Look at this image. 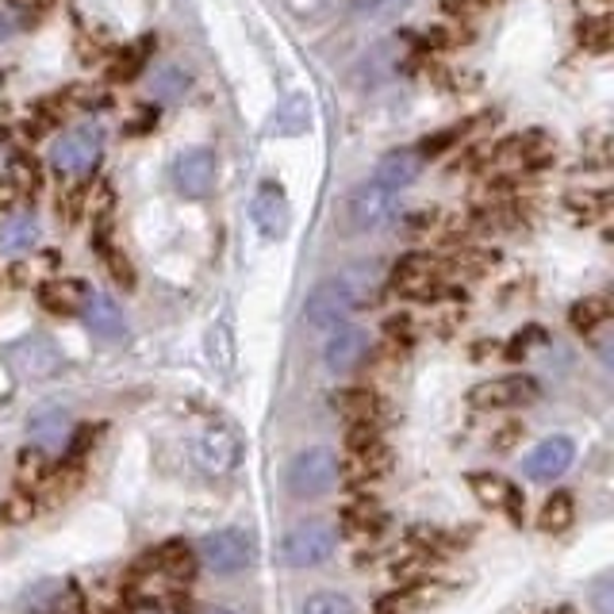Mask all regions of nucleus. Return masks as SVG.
Segmentation results:
<instances>
[{
    "mask_svg": "<svg viewBox=\"0 0 614 614\" xmlns=\"http://www.w3.org/2000/svg\"><path fill=\"white\" fill-rule=\"evenodd\" d=\"M380 284H384V269L377 261L369 266H354L346 273L331 277V281L315 284V292L304 300L308 326H342V319L357 308H369L380 300Z\"/></svg>",
    "mask_w": 614,
    "mask_h": 614,
    "instance_id": "1",
    "label": "nucleus"
},
{
    "mask_svg": "<svg viewBox=\"0 0 614 614\" xmlns=\"http://www.w3.org/2000/svg\"><path fill=\"white\" fill-rule=\"evenodd\" d=\"M192 454H197V465L208 472V477H231V472L243 465L246 446H243V434H238V426L215 418V423H208L204 431L197 434V442H192Z\"/></svg>",
    "mask_w": 614,
    "mask_h": 614,
    "instance_id": "2",
    "label": "nucleus"
},
{
    "mask_svg": "<svg viewBox=\"0 0 614 614\" xmlns=\"http://www.w3.org/2000/svg\"><path fill=\"white\" fill-rule=\"evenodd\" d=\"M342 477V465L334 457V449L326 446H311L304 454H297L289 461V492L300 495V500H319L326 495Z\"/></svg>",
    "mask_w": 614,
    "mask_h": 614,
    "instance_id": "3",
    "label": "nucleus"
},
{
    "mask_svg": "<svg viewBox=\"0 0 614 614\" xmlns=\"http://www.w3.org/2000/svg\"><path fill=\"white\" fill-rule=\"evenodd\" d=\"M338 549V531L331 523H300L289 531V538L281 542V561L289 569H315V565L331 561V554Z\"/></svg>",
    "mask_w": 614,
    "mask_h": 614,
    "instance_id": "4",
    "label": "nucleus"
},
{
    "mask_svg": "<svg viewBox=\"0 0 614 614\" xmlns=\"http://www.w3.org/2000/svg\"><path fill=\"white\" fill-rule=\"evenodd\" d=\"M395 208H400V192H388V189H380V185L365 181L349 192L346 223L357 235H369V231H380L384 223L395 220Z\"/></svg>",
    "mask_w": 614,
    "mask_h": 614,
    "instance_id": "5",
    "label": "nucleus"
},
{
    "mask_svg": "<svg viewBox=\"0 0 614 614\" xmlns=\"http://www.w3.org/2000/svg\"><path fill=\"white\" fill-rule=\"evenodd\" d=\"M200 561H204L212 572H220V577H235V572H243L246 565L254 561L250 534L238 531V526L208 534V538L200 542Z\"/></svg>",
    "mask_w": 614,
    "mask_h": 614,
    "instance_id": "6",
    "label": "nucleus"
},
{
    "mask_svg": "<svg viewBox=\"0 0 614 614\" xmlns=\"http://www.w3.org/2000/svg\"><path fill=\"white\" fill-rule=\"evenodd\" d=\"M100 150H104V131L92 127V123H85V127L66 131V135L54 143L51 161H54V169H58V174L77 177V174H89V169L97 166Z\"/></svg>",
    "mask_w": 614,
    "mask_h": 614,
    "instance_id": "7",
    "label": "nucleus"
},
{
    "mask_svg": "<svg viewBox=\"0 0 614 614\" xmlns=\"http://www.w3.org/2000/svg\"><path fill=\"white\" fill-rule=\"evenodd\" d=\"M538 400V384L534 377H492L469 388V403L477 411H503V408H523V403Z\"/></svg>",
    "mask_w": 614,
    "mask_h": 614,
    "instance_id": "8",
    "label": "nucleus"
},
{
    "mask_svg": "<svg viewBox=\"0 0 614 614\" xmlns=\"http://www.w3.org/2000/svg\"><path fill=\"white\" fill-rule=\"evenodd\" d=\"M392 284L411 300H438L442 292V277H438V261L431 254H408L400 266L392 269Z\"/></svg>",
    "mask_w": 614,
    "mask_h": 614,
    "instance_id": "9",
    "label": "nucleus"
},
{
    "mask_svg": "<svg viewBox=\"0 0 614 614\" xmlns=\"http://www.w3.org/2000/svg\"><path fill=\"white\" fill-rule=\"evenodd\" d=\"M572 461H577V442L565 438V434H554V438H546L531 457H526L523 472L534 484H554L557 477H565V472L572 469Z\"/></svg>",
    "mask_w": 614,
    "mask_h": 614,
    "instance_id": "10",
    "label": "nucleus"
},
{
    "mask_svg": "<svg viewBox=\"0 0 614 614\" xmlns=\"http://www.w3.org/2000/svg\"><path fill=\"white\" fill-rule=\"evenodd\" d=\"M215 174H220V161H215V154L208 150V146L185 150L174 166L177 189H181V197H192V200L208 197V192L215 189Z\"/></svg>",
    "mask_w": 614,
    "mask_h": 614,
    "instance_id": "11",
    "label": "nucleus"
},
{
    "mask_svg": "<svg viewBox=\"0 0 614 614\" xmlns=\"http://www.w3.org/2000/svg\"><path fill=\"white\" fill-rule=\"evenodd\" d=\"M369 349H372V342L361 326H334L331 342L323 346V361L331 372H354L365 365Z\"/></svg>",
    "mask_w": 614,
    "mask_h": 614,
    "instance_id": "12",
    "label": "nucleus"
},
{
    "mask_svg": "<svg viewBox=\"0 0 614 614\" xmlns=\"http://www.w3.org/2000/svg\"><path fill=\"white\" fill-rule=\"evenodd\" d=\"M250 215H254V223H258V231L266 238H284V235H289L292 208H289V200H284L281 185H273V181L261 185V189L254 192Z\"/></svg>",
    "mask_w": 614,
    "mask_h": 614,
    "instance_id": "13",
    "label": "nucleus"
},
{
    "mask_svg": "<svg viewBox=\"0 0 614 614\" xmlns=\"http://www.w3.org/2000/svg\"><path fill=\"white\" fill-rule=\"evenodd\" d=\"M469 488L477 492V500L484 503V507L507 511L515 523H523V495H518V488L511 484L507 477H500V472H472Z\"/></svg>",
    "mask_w": 614,
    "mask_h": 614,
    "instance_id": "14",
    "label": "nucleus"
},
{
    "mask_svg": "<svg viewBox=\"0 0 614 614\" xmlns=\"http://www.w3.org/2000/svg\"><path fill=\"white\" fill-rule=\"evenodd\" d=\"M418 174H423V154L392 150L377 161V169H372V185H380V189H388V192H403L408 185L418 181Z\"/></svg>",
    "mask_w": 614,
    "mask_h": 614,
    "instance_id": "15",
    "label": "nucleus"
},
{
    "mask_svg": "<svg viewBox=\"0 0 614 614\" xmlns=\"http://www.w3.org/2000/svg\"><path fill=\"white\" fill-rule=\"evenodd\" d=\"M334 411L349 418V423H377L384 415V400H380L372 388H342V392L331 395Z\"/></svg>",
    "mask_w": 614,
    "mask_h": 614,
    "instance_id": "16",
    "label": "nucleus"
},
{
    "mask_svg": "<svg viewBox=\"0 0 614 614\" xmlns=\"http://www.w3.org/2000/svg\"><path fill=\"white\" fill-rule=\"evenodd\" d=\"M81 311H85V319H89L92 334H100V338H123V334H127V323H123L120 308H115V300L104 297V292H89Z\"/></svg>",
    "mask_w": 614,
    "mask_h": 614,
    "instance_id": "17",
    "label": "nucleus"
},
{
    "mask_svg": "<svg viewBox=\"0 0 614 614\" xmlns=\"http://www.w3.org/2000/svg\"><path fill=\"white\" fill-rule=\"evenodd\" d=\"M38 300H43V308L54 311V315H74V311L85 308L89 289H85V281H51L38 289Z\"/></svg>",
    "mask_w": 614,
    "mask_h": 614,
    "instance_id": "18",
    "label": "nucleus"
},
{
    "mask_svg": "<svg viewBox=\"0 0 614 614\" xmlns=\"http://www.w3.org/2000/svg\"><path fill=\"white\" fill-rule=\"evenodd\" d=\"M572 518H577V500H572V492H554L538 511V531L565 534L572 526Z\"/></svg>",
    "mask_w": 614,
    "mask_h": 614,
    "instance_id": "19",
    "label": "nucleus"
},
{
    "mask_svg": "<svg viewBox=\"0 0 614 614\" xmlns=\"http://www.w3.org/2000/svg\"><path fill=\"white\" fill-rule=\"evenodd\" d=\"M66 426H69V411L66 408H38L35 415L27 418V434L43 446H54V442L66 438Z\"/></svg>",
    "mask_w": 614,
    "mask_h": 614,
    "instance_id": "20",
    "label": "nucleus"
},
{
    "mask_svg": "<svg viewBox=\"0 0 614 614\" xmlns=\"http://www.w3.org/2000/svg\"><path fill=\"white\" fill-rule=\"evenodd\" d=\"M388 469H392V449H388L384 442H377V446L361 449V454L349 461V480H354V484H361V480L388 477Z\"/></svg>",
    "mask_w": 614,
    "mask_h": 614,
    "instance_id": "21",
    "label": "nucleus"
},
{
    "mask_svg": "<svg viewBox=\"0 0 614 614\" xmlns=\"http://www.w3.org/2000/svg\"><path fill=\"white\" fill-rule=\"evenodd\" d=\"M35 238H38V223L31 215H8V220H0V250L8 254L31 250Z\"/></svg>",
    "mask_w": 614,
    "mask_h": 614,
    "instance_id": "22",
    "label": "nucleus"
},
{
    "mask_svg": "<svg viewBox=\"0 0 614 614\" xmlns=\"http://www.w3.org/2000/svg\"><path fill=\"white\" fill-rule=\"evenodd\" d=\"M154 565H158L161 572H169L174 580H189L192 572H197V561H192V549L185 546V542H166V546L154 549Z\"/></svg>",
    "mask_w": 614,
    "mask_h": 614,
    "instance_id": "23",
    "label": "nucleus"
},
{
    "mask_svg": "<svg viewBox=\"0 0 614 614\" xmlns=\"http://www.w3.org/2000/svg\"><path fill=\"white\" fill-rule=\"evenodd\" d=\"M150 89L158 100L174 104V100H181L185 92H189V74H185V66H177V62H166V66H158L150 74Z\"/></svg>",
    "mask_w": 614,
    "mask_h": 614,
    "instance_id": "24",
    "label": "nucleus"
},
{
    "mask_svg": "<svg viewBox=\"0 0 614 614\" xmlns=\"http://www.w3.org/2000/svg\"><path fill=\"white\" fill-rule=\"evenodd\" d=\"M607 319H611V300L607 297H584V300H577L572 311H569V323L577 326L580 334L600 331Z\"/></svg>",
    "mask_w": 614,
    "mask_h": 614,
    "instance_id": "25",
    "label": "nucleus"
},
{
    "mask_svg": "<svg viewBox=\"0 0 614 614\" xmlns=\"http://www.w3.org/2000/svg\"><path fill=\"white\" fill-rule=\"evenodd\" d=\"M342 523H346L349 534H380L384 531V523H388V515L372 500H357V503H349L346 507Z\"/></svg>",
    "mask_w": 614,
    "mask_h": 614,
    "instance_id": "26",
    "label": "nucleus"
},
{
    "mask_svg": "<svg viewBox=\"0 0 614 614\" xmlns=\"http://www.w3.org/2000/svg\"><path fill=\"white\" fill-rule=\"evenodd\" d=\"M15 361H20L31 377H46V372L58 369V354H54L46 342H23V346H15Z\"/></svg>",
    "mask_w": 614,
    "mask_h": 614,
    "instance_id": "27",
    "label": "nucleus"
},
{
    "mask_svg": "<svg viewBox=\"0 0 614 614\" xmlns=\"http://www.w3.org/2000/svg\"><path fill=\"white\" fill-rule=\"evenodd\" d=\"M15 465H20V488H35V484H43L46 477H51V461H46V454L43 449H20V457H15Z\"/></svg>",
    "mask_w": 614,
    "mask_h": 614,
    "instance_id": "28",
    "label": "nucleus"
},
{
    "mask_svg": "<svg viewBox=\"0 0 614 614\" xmlns=\"http://www.w3.org/2000/svg\"><path fill=\"white\" fill-rule=\"evenodd\" d=\"M300 614H357V607L338 592H315L304 600V611Z\"/></svg>",
    "mask_w": 614,
    "mask_h": 614,
    "instance_id": "29",
    "label": "nucleus"
},
{
    "mask_svg": "<svg viewBox=\"0 0 614 614\" xmlns=\"http://www.w3.org/2000/svg\"><path fill=\"white\" fill-rule=\"evenodd\" d=\"M580 43H584L588 51H607V43H611V20L607 15L580 23Z\"/></svg>",
    "mask_w": 614,
    "mask_h": 614,
    "instance_id": "30",
    "label": "nucleus"
},
{
    "mask_svg": "<svg viewBox=\"0 0 614 614\" xmlns=\"http://www.w3.org/2000/svg\"><path fill=\"white\" fill-rule=\"evenodd\" d=\"M377 434H380V426L377 423H349V431H346V446L354 449V454H361V449H369V446H377Z\"/></svg>",
    "mask_w": 614,
    "mask_h": 614,
    "instance_id": "31",
    "label": "nucleus"
},
{
    "mask_svg": "<svg viewBox=\"0 0 614 614\" xmlns=\"http://www.w3.org/2000/svg\"><path fill=\"white\" fill-rule=\"evenodd\" d=\"M569 208L572 212H584V220H600V215H607V192H584V197H572Z\"/></svg>",
    "mask_w": 614,
    "mask_h": 614,
    "instance_id": "32",
    "label": "nucleus"
},
{
    "mask_svg": "<svg viewBox=\"0 0 614 614\" xmlns=\"http://www.w3.org/2000/svg\"><path fill=\"white\" fill-rule=\"evenodd\" d=\"M100 434H104V426H81V431L74 434V442H69V465H81V457L97 446Z\"/></svg>",
    "mask_w": 614,
    "mask_h": 614,
    "instance_id": "33",
    "label": "nucleus"
},
{
    "mask_svg": "<svg viewBox=\"0 0 614 614\" xmlns=\"http://www.w3.org/2000/svg\"><path fill=\"white\" fill-rule=\"evenodd\" d=\"M104 258H108V266H112V277H115V281H120L123 289H135V269H131V261L123 258V254H115V250H108Z\"/></svg>",
    "mask_w": 614,
    "mask_h": 614,
    "instance_id": "34",
    "label": "nucleus"
},
{
    "mask_svg": "<svg viewBox=\"0 0 614 614\" xmlns=\"http://www.w3.org/2000/svg\"><path fill=\"white\" fill-rule=\"evenodd\" d=\"M143 54H146V43H138L135 51H127V58H120V66L112 69V77H123V81H127V77H135L138 66H143V62H138Z\"/></svg>",
    "mask_w": 614,
    "mask_h": 614,
    "instance_id": "35",
    "label": "nucleus"
},
{
    "mask_svg": "<svg viewBox=\"0 0 614 614\" xmlns=\"http://www.w3.org/2000/svg\"><path fill=\"white\" fill-rule=\"evenodd\" d=\"M518 438H523V426H503V431L495 434V442H492V446H495V454H507V449L515 446Z\"/></svg>",
    "mask_w": 614,
    "mask_h": 614,
    "instance_id": "36",
    "label": "nucleus"
},
{
    "mask_svg": "<svg viewBox=\"0 0 614 614\" xmlns=\"http://www.w3.org/2000/svg\"><path fill=\"white\" fill-rule=\"evenodd\" d=\"M15 197H20V189H15L12 177H4V181H0V212H8V208L15 204Z\"/></svg>",
    "mask_w": 614,
    "mask_h": 614,
    "instance_id": "37",
    "label": "nucleus"
},
{
    "mask_svg": "<svg viewBox=\"0 0 614 614\" xmlns=\"http://www.w3.org/2000/svg\"><path fill=\"white\" fill-rule=\"evenodd\" d=\"M204 614H238V611H231V607H212V611H204Z\"/></svg>",
    "mask_w": 614,
    "mask_h": 614,
    "instance_id": "38",
    "label": "nucleus"
},
{
    "mask_svg": "<svg viewBox=\"0 0 614 614\" xmlns=\"http://www.w3.org/2000/svg\"><path fill=\"white\" fill-rule=\"evenodd\" d=\"M20 4H35V8H46L51 0H20Z\"/></svg>",
    "mask_w": 614,
    "mask_h": 614,
    "instance_id": "39",
    "label": "nucleus"
},
{
    "mask_svg": "<svg viewBox=\"0 0 614 614\" xmlns=\"http://www.w3.org/2000/svg\"><path fill=\"white\" fill-rule=\"evenodd\" d=\"M549 614H572L569 607H557V611H549Z\"/></svg>",
    "mask_w": 614,
    "mask_h": 614,
    "instance_id": "40",
    "label": "nucleus"
},
{
    "mask_svg": "<svg viewBox=\"0 0 614 614\" xmlns=\"http://www.w3.org/2000/svg\"><path fill=\"white\" fill-rule=\"evenodd\" d=\"M8 523V518H4V507H0V526H4Z\"/></svg>",
    "mask_w": 614,
    "mask_h": 614,
    "instance_id": "41",
    "label": "nucleus"
}]
</instances>
